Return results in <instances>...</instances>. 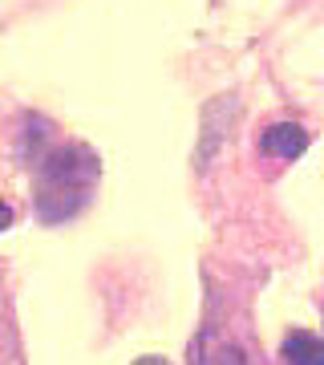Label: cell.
Here are the masks:
<instances>
[{"instance_id": "cell-3", "label": "cell", "mask_w": 324, "mask_h": 365, "mask_svg": "<svg viewBox=\"0 0 324 365\" xmlns=\"http://www.w3.org/2000/svg\"><path fill=\"white\" fill-rule=\"evenodd\" d=\"M259 150L272 158H284V163H292V158H300L304 150H308V134H304V126H292V122H280V126H268L263 130V138H259Z\"/></svg>"}, {"instance_id": "cell-5", "label": "cell", "mask_w": 324, "mask_h": 365, "mask_svg": "<svg viewBox=\"0 0 324 365\" xmlns=\"http://www.w3.org/2000/svg\"><path fill=\"white\" fill-rule=\"evenodd\" d=\"M13 220H16V211L0 199V232H9V227H13Z\"/></svg>"}, {"instance_id": "cell-7", "label": "cell", "mask_w": 324, "mask_h": 365, "mask_svg": "<svg viewBox=\"0 0 324 365\" xmlns=\"http://www.w3.org/2000/svg\"><path fill=\"white\" fill-rule=\"evenodd\" d=\"M0 329H4V325H0Z\"/></svg>"}, {"instance_id": "cell-2", "label": "cell", "mask_w": 324, "mask_h": 365, "mask_svg": "<svg viewBox=\"0 0 324 365\" xmlns=\"http://www.w3.org/2000/svg\"><path fill=\"white\" fill-rule=\"evenodd\" d=\"M191 365H256V361H251V353L239 341L219 337L215 329H207L203 341H199V349H194V357H191Z\"/></svg>"}, {"instance_id": "cell-1", "label": "cell", "mask_w": 324, "mask_h": 365, "mask_svg": "<svg viewBox=\"0 0 324 365\" xmlns=\"http://www.w3.org/2000/svg\"><path fill=\"white\" fill-rule=\"evenodd\" d=\"M28 170H33L37 215L45 223H65L78 220L81 211L90 207L102 163L85 143H57L49 134H41V146L33 150Z\"/></svg>"}, {"instance_id": "cell-6", "label": "cell", "mask_w": 324, "mask_h": 365, "mask_svg": "<svg viewBox=\"0 0 324 365\" xmlns=\"http://www.w3.org/2000/svg\"><path fill=\"white\" fill-rule=\"evenodd\" d=\"M138 365H167V361H162V357H142Z\"/></svg>"}, {"instance_id": "cell-4", "label": "cell", "mask_w": 324, "mask_h": 365, "mask_svg": "<svg viewBox=\"0 0 324 365\" xmlns=\"http://www.w3.org/2000/svg\"><path fill=\"white\" fill-rule=\"evenodd\" d=\"M280 353H284V365H324V337L308 329H292Z\"/></svg>"}]
</instances>
